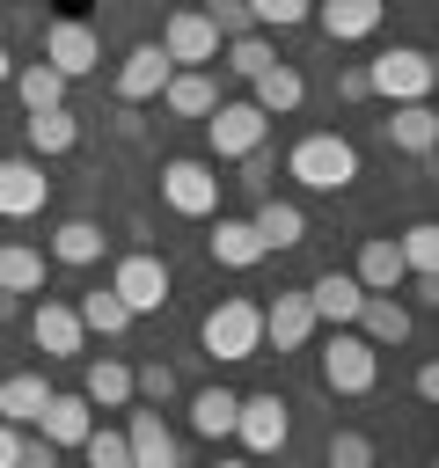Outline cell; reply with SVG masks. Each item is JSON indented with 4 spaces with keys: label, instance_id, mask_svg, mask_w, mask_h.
<instances>
[{
    "label": "cell",
    "instance_id": "cell-1",
    "mask_svg": "<svg viewBox=\"0 0 439 468\" xmlns=\"http://www.w3.org/2000/svg\"><path fill=\"white\" fill-rule=\"evenodd\" d=\"M285 176L300 183V190H351V176H359V146L344 139V132H307V139H293V154H285Z\"/></svg>",
    "mask_w": 439,
    "mask_h": 468
},
{
    "label": "cell",
    "instance_id": "cell-2",
    "mask_svg": "<svg viewBox=\"0 0 439 468\" xmlns=\"http://www.w3.org/2000/svg\"><path fill=\"white\" fill-rule=\"evenodd\" d=\"M198 344H205L212 366H241V358H256V351H263V307H256V300H220V307H205Z\"/></svg>",
    "mask_w": 439,
    "mask_h": 468
},
{
    "label": "cell",
    "instance_id": "cell-3",
    "mask_svg": "<svg viewBox=\"0 0 439 468\" xmlns=\"http://www.w3.org/2000/svg\"><path fill=\"white\" fill-rule=\"evenodd\" d=\"M366 88H373V95H388V102H432L439 66H432V51H424V44H388L380 58H366Z\"/></svg>",
    "mask_w": 439,
    "mask_h": 468
},
{
    "label": "cell",
    "instance_id": "cell-4",
    "mask_svg": "<svg viewBox=\"0 0 439 468\" xmlns=\"http://www.w3.org/2000/svg\"><path fill=\"white\" fill-rule=\"evenodd\" d=\"M161 205H168L176 219H212V212H220V176H212V161H198V154L161 161Z\"/></svg>",
    "mask_w": 439,
    "mask_h": 468
},
{
    "label": "cell",
    "instance_id": "cell-5",
    "mask_svg": "<svg viewBox=\"0 0 439 468\" xmlns=\"http://www.w3.org/2000/svg\"><path fill=\"white\" fill-rule=\"evenodd\" d=\"M373 380H380V351L359 329H337L322 344V388L329 395H373Z\"/></svg>",
    "mask_w": 439,
    "mask_h": 468
},
{
    "label": "cell",
    "instance_id": "cell-6",
    "mask_svg": "<svg viewBox=\"0 0 439 468\" xmlns=\"http://www.w3.org/2000/svg\"><path fill=\"white\" fill-rule=\"evenodd\" d=\"M271 139V117L241 95V102H212V117H205V146H212V161H241V154H256Z\"/></svg>",
    "mask_w": 439,
    "mask_h": 468
},
{
    "label": "cell",
    "instance_id": "cell-7",
    "mask_svg": "<svg viewBox=\"0 0 439 468\" xmlns=\"http://www.w3.org/2000/svg\"><path fill=\"white\" fill-rule=\"evenodd\" d=\"M234 439H241L249 461L285 453V439H293V410H285V395H241V410H234Z\"/></svg>",
    "mask_w": 439,
    "mask_h": 468
},
{
    "label": "cell",
    "instance_id": "cell-8",
    "mask_svg": "<svg viewBox=\"0 0 439 468\" xmlns=\"http://www.w3.org/2000/svg\"><path fill=\"white\" fill-rule=\"evenodd\" d=\"M168 285H176V278H168V263H161V256H146V249H132V256L110 271V292L124 300V314H132V322H139V314H161V307H168Z\"/></svg>",
    "mask_w": 439,
    "mask_h": 468
},
{
    "label": "cell",
    "instance_id": "cell-9",
    "mask_svg": "<svg viewBox=\"0 0 439 468\" xmlns=\"http://www.w3.org/2000/svg\"><path fill=\"white\" fill-rule=\"evenodd\" d=\"M44 66H59L66 80L95 73V66H102V29H95L88 15H59V22L44 29Z\"/></svg>",
    "mask_w": 439,
    "mask_h": 468
},
{
    "label": "cell",
    "instance_id": "cell-10",
    "mask_svg": "<svg viewBox=\"0 0 439 468\" xmlns=\"http://www.w3.org/2000/svg\"><path fill=\"white\" fill-rule=\"evenodd\" d=\"M161 51H168V66L176 73H190V66H212L220 58V29L205 22V7H176L168 22H161V37H154Z\"/></svg>",
    "mask_w": 439,
    "mask_h": 468
},
{
    "label": "cell",
    "instance_id": "cell-11",
    "mask_svg": "<svg viewBox=\"0 0 439 468\" xmlns=\"http://www.w3.org/2000/svg\"><path fill=\"white\" fill-rule=\"evenodd\" d=\"M51 205V176L37 154H7L0 161V219H37Z\"/></svg>",
    "mask_w": 439,
    "mask_h": 468
},
{
    "label": "cell",
    "instance_id": "cell-12",
    "mask_svg": "<svg viewBox=\"0 0 439 468\" xmlns=\"http://www.w3.org/2000/svg\"><path fill=\"white\" fill-rule=\"evenodd\" d=\"M329 44H366L380 22H388V0H315V15H307Z\"/></svg>",
    "mask_w": 439,
    "mask_h": 468
},
{
    "label": "cell",
    "instance_id": "cell-13",
    "mask_svg": "<svg viewBox=\"0 0 439 468\" xmlns=\"http://www.w3.org/2000/svg\"><path fill=\"white\" fill-rule=\"evenodd\" d=\"M168 73H176V66H168V51L146 37V44H132V51L117 58V95H124V102H154V95L168 88Z\"/></svg>",
    "mask_w": 439,
    "mask_h": 468
},
{
    "label": "cell",
    "instance_id": "cell-14",
    "mask_svg": "<svg viewBox=\"0 0 439 468\" xmlns=\"http://www.w3.org/2000/svg\"><path fill=\"white\" fill-rule=\"evenodd\" d=\"M307 292V307H315V322H329V329H351L359 322V307H366V285L351 278V271H322L315 285H300Z\"/></svg>",
    "mask_w": 439,
    "mask_h": 468
},
{
    "label": "cell",
    "instance_id": "cell-15",
    "mask_svg": "<svg viewBox=\"0 0 439 468\" xmlns=\"http://www.w3.org/2000/svg\"><path fill=\"white\" fill-rule=\"evenodd\" d=\"M29 336H37L44 358H80V344H88V329H80V314L66 300H37L29 307Z\"/></svg>",
    "mask_w": 439,
    "mask_h": 468
},
{
    "label": "cell",
    "instance_id": "cell-16",
    "mask_svg": "<svg viewBox=\"0 0 439 468\" xmlns=\"http://www.w3.org/2000/svg\"><path fill=\"white\" fill-rule=\"evenodd\" d=\"M37 424H44V446H59V453H66V446H80V439L95 431V410H88V395H80V388H51V402H44V417H37Z\"/></svg>",
    "mask_w": 439,
    "mask_h": 468
},
{
    "label": "cell",
    "instance_id": "cell-17",
    "mask_svg": "<svg viewBox=\"0 0 439 468\" xmlns=\"http://www.w3.org/2000/svg\"><path fill=\"white\" fill-rule=\"evenodd\" d=\"M380 139H388L395 154H432V146H439V110H432V102H395V110L380 117Z\"/></svg>",
    "mask_w": 439,
    "mask_h": 468
},
{
    "label": "cell",
    "instance_id": "cell-18",
    "mask_svg": "<svg viewBox=\"0 0 439 468\" xmlns=\"http://www.w3.org/2000/svg\"><path fill=\"white\" fill-rule=\"evenodd\" d=\"M249 227H256L263 256H285V249H300V241H307V212H300V205H285V197H256Z\"/></svg>",
    "mask_w": 439,
    "mask_h": 468
},
{
    "label": "cell",
    "instance_id": "cell-19",
    "mask_svg": "<svg viewBox=\"0 0 439 468\" xmlns=\"http://www.w3.org/2000/svg\"><path fill=\"white\" fill-rule=\"evenodd\" d=\"M124 446H132V468H183V453H176V431L161 424V410H132V424H124Z\"/></svg>",
    "mask_w": 439,
    "mask_h": 468
},
{
    "label": "cell",
    "instance_id": "cell-20",
    "mask_svg": "<svg viewBox=\"0 0 439 468\" xmlns=\"http://www.w3.org/2000/svg\"><path fill=\"white\" fill-rule=\"evenodd\" d=\"M315 336V307H307V292H278L271 307H263V344L271 351H300Z\"/></svg>",
    "mask_w": 439,
    "mask_h": 468
},
{
    "label": "cell",
    "instance_id": "cell-21",
    "mask_svg": "<svg viewBox=\"0 0 439 468\" xmlns=\"http://www.w3.org/2000/svg\"><path fill=\"white\" fill-rule=\"evenodd\" d=\"M205 256H212L220 271H256V263H263V241H256L249 219H227V212H220V227L205 234Z\"/></svg>",
    "mask_w": 439,
    "mask_h": 468
},
{
    "label": "cell",
    "instance_id": "cell-22",
    "mask_svg": "<svg viewBox=\"0 0 439 468\" xmlns=\"http://www.w3.org/2000/svg\"><path fill=\"white\" fill-rule=\"evenodd\" d=\"M351 278L366 285V292H402V256H395V234H366L359 241V263H351Z\"/></svg>",
    "mask_w": 439,
    "mask_h": 468
},
{
    "label": "cell",
    "instance_id": "cell-23",
    "mask_svg": "<svg viewBox=\"0 0 439 468\" xmlns=\"http://www.w3.org/2000/svg\"><path fill=\"white\" fill-rule=\"evenodd\" d=\"M249 102H256L263 117H293V110L307 102V80H300V73H293V66L278 58V66H263V73L249 80Z\"/></svg>",
    "mask_w": 439,
    "mask_h": 468
},
{
    "label": "cell",
    "instance_id": "cell-24",
    "mask_svg": "<svg viewBox=\"0 0 439 468\" xmlns=\"http://www.w3.org/2000/svg\"><path fill=\"white\" fill-rule=\"evenodd\" d=\"M373 351H388V344H402L410 336V307L395 300V292H366V307H359V322H351Z\"/></svg>",
    "mask_w": 439,
    "mask_h": 468
},
{
    "label": "cell",
    "instance_id": "cell-25",
    "mask_svg": "<svg viewBox=\"0 0 439 468\" xmlns=\"http://www.w3.org/2000/svg\"><path fill=\"white\" fill-rule=\"evenodd\" d=\"M44 402H51V380H44V373H7V380H0V424L22 431V424L44 417Z\"/></svg>",
    "mask_w": 439,
    "mask_h": 468
},
{
    "label": "cell",
    "instance_id": "cell-26",
    "mask_svg": "<svg viewBox=\"0 0 439 468\" xmlns=\"http://www.w3.org/2000/svg\"><path fill=\"white\" fill-rule=\"evenodd\" d=\"M66 73L59 66H44V58H22L15 66V95H22V110H66Z\"/></svg>",
    "mask_w": 439,
    "mask_h": 468
},
{
    "label": "cell",
    "instance_id": "cell-27",
    "mask_svg": "<svg viewBox=\"0 0 439 468\" xmlns=\"http://www.w3.org/2000/svg\"><path fill=\"white\" fill-rule=\"evenodd\" d=\"M212 102H220V88H212L205 66L168 73V88H161V110H168V117H212Z\"/></svg>",
    "mask_w": 439,
    "mask_h": 468
},
{
    "label": "cell",
    "instance_id": "cell-28",
    "mask_svg": "<svg viewBox=\"0 0 439 468\" xmlns=\"http://www.w3.org/2000/svg\"><path fill=\"white\" fill-rule=\"evenodd\" d=\"M80 395H88V410H124L132 402V366L124 358H88Z\"/></svg>",
    "mask_w": 439,
    "mask_h": 468
},
{
    "label": "cell",
    "instance_id": "cell-29",
    "mask_svg": "<svg viewBox=\"0 0 439 468\" xmlns=\"http://www.w3.org/2000/svg\"><path fill=\"white\" fill-rule=\"evenodd\" d=\"M80 146V117L73 110H29V154L51 161V154H73Z\"/></svg>",
    "mask_w": 439,
    "mask_h": 468
},
{
    "label": "cell",
    "instance_id": "cell-30",
    "mask_svg": "<svg viewBox=\"0 0 439 468\" xmlns=\"http://www.w3.org/2000/svg\"><path fill=\"white\" fill-rule=\"evenodd\" d=\"M102 241H110V234H102L95 219H59V227H51V256H59V263H73V271L102 263Z\"/></svg>",
    "mask_w": 439,
    "mask_h": 468
},
{
    "label": "cell",
    "instance_id": "cell-31",
    "mask_svg": "<svg viewBox=\"0 0 439 468\" xmlns=\"http://www.w3.org/2000/svg\"><path fill=\"white\" fill-rule=\"evenodd\" d=\"M234 410H241L234 388H198L190 395V431L198 439H234Z\"/></svg>",
    "mask_w": 439,
    "mask_h": 468
},
{
    "label": "cell",
    "instance_id": "cell-32",
    "mask_svg": "<svg viewBox=\"0 0 439 468\" xmlns=\"http://www.w3.org/2000/svg\"><path fill=\"white\" fill-rule=\"evenodd\" d=\"M0 292H44V249L29 241H0Z\"/></svg>",
    "mask_w": 439,
    "mask_h": 468
},
{
    "label": "cell",
    "instance_id": "cell-33",
    "mask_svg": "<svg viewBox=\"0 0 439 468\" xmlns=\"http://www.w3.org/2000/svg\"><path fill=\"white\" fill-rule=\"evenodd\" d=\"M220 58H227V73H234V80H256L263 66H278V51H271V37H263V29L227 37V44H220Z\"/></svg>",
    "mask_w": 439,
    "mask_h": 468
},
{
    "label": "cell",
    "instance_id": "cell-34",
    "mask_svg": "<svg viewBox=\"0 0 439 468\" xmlns=\"http://www.w3.org/2000/svg\"><path fill=\"white\" fill-rule=\"evenodd\" d=\"M395 256H402L410 278H432V271H439V227H432V219L402 227V234H395Z\"/></svg>",
    "mask_w": 439,
    "mask_h": 468
},
{
    "label": "cell",
    "instance_id": "cell-35",
    "mask_svg": "<svg viewBox=\"0 0 439 468\" xmlns=\"http://www.w3.org/2000/svg\"><path fill=\"white\" fill-rule=\"evenodd\" d=\"M73 314H80V329H95V336H124V329H132V314H124V300H117L110 285H102V292H80Z\"/></svg>",
    "mask_w": 439,
    "mask_h": 468
},
{
    "label": "cell",
    "instance_id": "cell-36",
    "mask_svg": "<svg viewBox=\"0 0 439 468\" xmlns=\"http://www.w3.org/2000/svg\"><path fill=\"white\" fill-rule=\"evenodd\" d=\"M241 7H249L256 29H300L315 15V0H241Z\"/></svg>",
    "mask_w": 439,
    "mask_h": 468
},
{
    "label": "cell",
    "instance_id": "cell-37",
    "mask_svg": "<svg viewBox=\"0 0 439 468\" xmlns=\"http://www.w3.org/2000/svg\"><path fill=\"white\" fill-rule=\"evenodd\" d=\"M80 453H88V468H132V446H124V431H110V424H95V431L80 439Z\"/></svg>",
    "mask_w": 439,
    "mask_h": 468
},
{
    "label": "cell",
    "instance_id": "cell-38",
    "mask_svg": "<svg viewBox=\"0 0 439 468\" xmlns=\"http://www.w3.org/2000/svg\"><path fill=\"white\" fill-rule=\"evenodd\" d=\"M322 468H373V439H366V431H329Z\"/></svg>",
    "mask_w": 439,
    "mask_h": 468
},
{
    "label": "cell",
    "instance_id": "cell-39",
    "mask_svg": "<svg viewBox=\"0 0 439 468\" xmlns=\"http://www.w3.org/2000/svg\"><path fill=\"white\" fill-rule=\"evenodd\" d=\"M132 395H146V402H168V395H176V366H168V358H154V366H132Z\"/></svg>",
    "mask_w": 439,
    "mask_h": 468
},
{
    "label": "cell",
    "instance_id": "cell-40",
    "mask_svg": "<svg viewBox=\"0 0 439 468\" xmlns=\"http://www.w3.org/2000/svg\"><path fill=\"white\" fill-rule=\"evenodd\" d=\"M205 22H212V29H220V44H227V37H249V29H256V22H249V7H241V0H205Z\"/></svg>",
    "mask_w": 439,
    "mask_h": 468
},
{
    "label": "cell",
    "instance_id": "cell-41",
    "mask_svg": "<svg viewBox=\"0 0 439 468\" xmlns=\"http://www.w3.org/2000/svg\"><path fill=\"white\" fill-rule=\"evenodd\" d=\"M241 190H256V197H271V146H256V154H241V176H234Z\"/></svg>",
    "mask_w": 439,
    "mask_h": 468
},
{
    "label": "cell",
    "instance_id": "cell-42",
    "mask_svg": "<svg viewBox=\"0 0 439 468\" xmlns=\"http://www.w3.org/2000/svg\"><path fill=\"white\" fill-rule=\"evenodd\" d=\"M15 468H59V446H44V439H22V446H15Z\"/></svg>",
    "mask_w": 439,
    "mask_h": 468
},
{
    "label": "cell",
    "instance_id": "cell-43",
    "mask_svg": "<svg viewBox=\"0 0 439 468\" xmlns=\"http://www.w3.org/2000/svg\"><path fill=\"white\" fill-rule=\"evenodd\" d=\"M337 95H344V102H366V95H373V88H366V66H344V73H337Z\"/></svg>",
    "mask_w": 439,
    "mask_h": 468
},
{
    "label": "cell",
    "instance_id": "cell-44",
    "mask_svg": "<svg viewBox=\"0 0 439 468\" xmlns=\"http://www.w3.org/2000/svg\"><path fill=\"white\" fill-rule=\"evenodd\" d=\"M417 402H439V366H417Z\"/></svg>",
    "mask_w": 439,
    "mask_h": 468
},
{
    "label": "cell",
    "instance_id": "cell-45",
    "mask_svg": "<svg viewBox=\"0 0 439 468\" xmlns=\"http://www.w3.org/2000/svg\"><path fill=\"white\" fill-rule=\"evenodd\" d=\"M15 446H22V431H15V424H0V468H15Z\"/></svg>",
    "mask_w": 439,
    "mask_h": 468
},
{
    "label": "cell",
    "instance_id": "cell-46",
    "mask_svg": "<svg viewBox=\"0 0 439 468\" xmlns=\"http://www.w3.org/2000/svg\"><path fill=\"white\" fill-rule=\"evenodd\" d=\"M15 314H22V300H15V292H0V322H15Z\"/></svg>",
    "mask_w": 439,
    "mask_h": 468
},
{
    "label": "cell",
    "instance_id": "cell-47",
    "mask_svg": "<svg viewBox=\"0 0 439 468\" xmlns=\"http://www.w3.org/2000/svg\"><path fill=\"white\" fill-rule=\"evenodd\" d=\"M7 80H15V51L0 44V88H7Z\"/></svg>",
    "mask_w": 439,
    "mask_h": 468
},
{
    "label": "cell",
    "instance_id": "cell-48",
    "mask_svg": "<svg viewBox=\"0 0 439 468\" xmlns=\"http://www.w3.org/2000/svg\"><path fill=\"white\" fill-rule=\"evenodd\" d=\"M212 468H249V461H212Z\"/></svg>",
    "mask_w": 439,
    "mask_h": 468
}]
</instances>
